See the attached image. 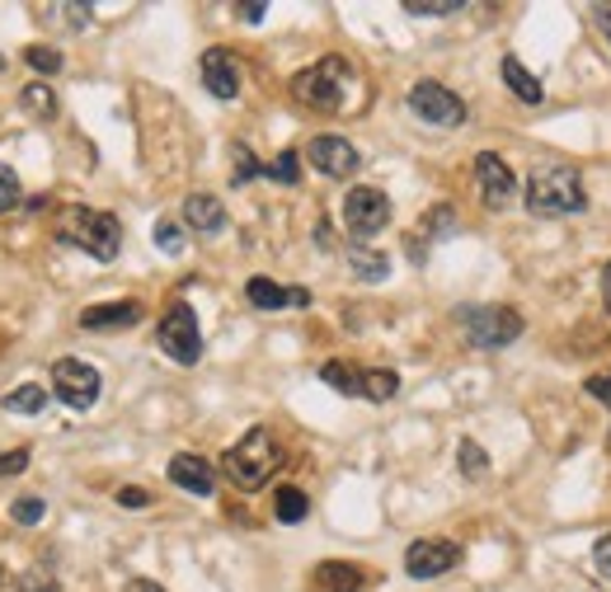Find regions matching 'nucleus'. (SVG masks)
<instances>
[{
    "instance_id": "nucleus-36",
    "label": "nucleus",
    "mask_w": 611,
    "mask_h": 592,
    "mask_svg": "<svg viewBox=\"0 0 611 592\" xmlns=\"http://www.w3.org/2000/svg\"><path fill=\"white\" fill-rule=\"evenodd\" d=\"M583 391H588L592 399H602V405L611 409V376H588V381H583Z\"/></svg>"
},
{
    "instance_id": "nucleus-39",
    "label": "nucleus",
    "mask_w": 611,
    "mask_h": 592,
    "mask_svg": "<svg viewBox=\"0 0 611 592\" xmlns=\"http://www.w3.org/2000/svg\"><path fill=\"white\" fill-rule=\"evenodd\" d=\"M588 14H592V29H598L602 39H611V6H592Z\"/></svg>"
},
{
    "instance_id": "nucleus-8",
    "label": "nucleus",
    "mask_w": 611,
    "mask_h": 592,
    "mask_svg": "<svg viewBox=\"0 0 611 592\" xmlns=\"http://www.w3.org/2000/svg\"><path fill=\"white\" fill-rule=\"evenodd\" d=\"M410 113L424 118L428 128H461L466 123V103L438 80H418L410 90Z\"/></svg>"
},
{
    "instance_id": "nucleus-13",
    "label": "nucleus",
    "mask_w": 611,
    "mask_h": 592,
    "mask_svg": "<svg viewBox=\"0 0 611 592\" xmlns=\"http://www.w3.org/2000/svg\"><path fill=\"white\" fill-rule=\"evenodd\" d=\"M203 85H207V95H217V99H236L240 95V66H236V57L226 47H207L203 52Z\"/></svg>"
},
{
    "instance_id": "nucleus-23",
    "label": "nucleus",
    "mask_w": 611,
    "mask_h": 592,
    "mask_svg": "<svg viewBox=\"0 0 611 592\" xmlns=\"http://www.w3.org/2000/svg\"><path fill=\"white\" fill-rule=\"evenodd\" d=\"M400 391V376L391 368H377L367 372V386H362V399H377V405H386V399Z\"/></svg>"
},
{
    "instance_id": "nucleus-11",
    "label": "nucleus",
    "mask_w": 611,
    "mask_h": 592,
    "mask_svg": "<svg viewBox=\"0 0 611 592\" xmlns=\"http://www.w3.org/2000/svg\"><path fill=\"white\" fill-rule=\"evenodd\" d=\"M476 184H480V194H484V202L494 207H509L513 202V194H517V179H513V169L503 165V155H494V151H480L476 155Z\"/></svg>"
},
{
    "instance_id": "nucleus-33",
    "label": "nucleus",
    "mask_w": 611,
    "mask_h": 592,
    "mask_svg": "<svg viewBox=\"0 0 611 592\" xmlns=\"http://www.w3.org/2000/svg\"><path fill=\"white\" fill-rule=\"evenodd\" d=\"M231 155H236V184H250L254 174H264V165L250 155V146H231Z\"/></svg>"
},
{
    "instance_id": "nucleus-43",
    "label": "nucleus",
    "mask_w": 611,
    "mask_h": 592,
    "mask_svg": "<svg viewBox=\"0 0 611 592\" xmlns=\"http://www.w3.org/2000/svg\"><path fill=\"white\" fill-rule=\"evenodd\" d=\"M607 451H611V432H607Z\"/></svg>"
},
{
    "instance_id": "nucleus-9",
    "label": "nucleus",
    "mask_w": 611,
    "mask_h": 592,
    "mask_svg": "<svg viewBox=\"0 0 611 592\" xmlns=\"http://www.w3.org/2000/svg\"><path fill=\"white\" fill-rule=\"evenodd\" d=\"M461 564V546L447 541V536H428V541H414L405 550V573L410 579H443Z\"/></svg>"
},
{
    "instance_id": "nucleus-15",
    "label": "nucleus",
    "mask_w": 611,
    "mask_h": 592,
    "mask_svg": "<svg viewBox=\"0 0 611 592\" xmlns=\"http://www.w3.org/2000/svg\"><path fill=\"white\" fill-rule=\"evenodd\" d=\"M170 480L179 484L184 494H198V498H207V494L217 490V470H212V461L194 457V451H179V457L170 461Z\"/></svg>"
},
{
    "instance_id": "nucleus-16",
    "label": "nucleus",
    "mask_w": 611,
    "mask_h": 592,
    "mask_svg": "<svg viewBox=\"0 0 611 592\" xmlns=\"http://www.w3.org/2000/svg\"><path fill=\"white\" fill-rule=\"evenodd\" d=\"M142 320V302H103V306H85L80 310V329H132Z\"/></svg>"
},
{
    "instance_id": "nucleus-34",
    "label": "nucleus",
    "mask_w": 611,
    "mask_h": 592,
    "mask_svg": "<svg viewBox=\"0 0 611 592\" xmlns=\"http://www.w3.org/2000/svg\"><path fill=\"white\" fill-rule=\"evenodd\" d=\"M20 592H57V579H47L43 569H29L20 579Z\"/></svg>"
},
{
    "instance_id": "nucleus-42",
    "label": "nucleus",
    "mask_w": 611,
    "mask_h": 592,
    "mask_svg": "<svg viewBox=\"0 0 611 592\" xmlns=\"http://www.w3.org/2000/svg\"><path fill=\"white\" fill-rule=\"evenodd\" d=\"M602 302H607V310H611V264L602 268Z\"/></svg>"
},
{
    "instance_id": "nucleus-7",
    "label": "nucleus",
    "mask_w": 611,
    "mask_h": 592,
    "mask_svg": "<svg viewBox=\"0 0 611 592\" xmlns=\"http://www.w3.org/2000/svg\"><path fill=\"white\" fill-rule=\"evenodd\" d=\"M99 386H103L99 372L80 358H62L57 368H52V395H57L66 409H95Z\"/></svg>"
},
{
    "instance_id": "nucleus-38",
    "label": "nucleus",
    "mask_w": 611,
    "mask_h": 592,
    "mask_svg": "<svg viewBox=\"0 0 611 592\" xmlns=\"http://www.w3.org/2000/svg\"><path fill=\"white\" fill-rule=\"evenodd\" d=\"M118 503H122V508H151V494L146 490H118Z\"/></svg>"
},
{
    "instance_id": "nucleus-19",
    "label": "nucleus",
    "mask_w": 611,
    "mask_h": 592,
    "mask_svg": "<svg viewBox=\"0 0 611 592\" xmlns=\"http://www.w3.org/2000/svg\"><path fill=\"white\" fill-rule=\"evenodd\" d=\"M499 72H503V85H509V90H513L522 103H541V99H546V90H541V80H536V76H532L517 57H503Z\"/></svg>"
},
{
    "instance_id": "nucleus-28",
    "label": "nucleus",
    "mask_w": 611,
    "mask_h": 592,
    "mask_svg": "<svg viewBox=\"0 0 611 592\" xmlns=\"http://www.w3.org/2000/svg\"><path fill=\"white\" fill-rule=\"evenodd\" d=\"M155 245H161V254H184V226L161 217L155 221Z\"/></svg>"
},
{
    "instance_id": "nucleus-18",
    "label": "nucleus",
    "mask_w": 611,
    "mask_h": 592,
    "mask_svg": "<svg viewBox=\"0 0 611 592\" xmlns=\"http://www.w3.org/2000/svg\"><path fill=\"white\" fill-rule=\"evenodd\" d=\"M184 221L194 226V231H203V235H217L221 226H226V207L212 194H194V198L184 202Z\"/></svg>"
},
{
    "instance_id": "nucleus-12",
    "label": "nucleus",
    "mask_w": 611,
    "mask_h": 592,
    "mask_svg": "<svg viewBox=\"0 0 611 592\" xmlns=\"http://www.w3.org/2000/svg\"><path fill=\"white\" fill-rule=\"evenodd\" d=\"M306 161L320 174H329V179H348V174L362 165V155L353 142H343V136H316V142L306 146Z\"/></svg>"
},
{
    "instance_id": "nucleus-6",
    "label": "nucleus",
    "mask_w": 611,
    "mask_h": 592,
    "mask_svg": "<svg viewBox=\"0 0 611 592\" xmlns=\"http://www.w3.org/2000/svg\"><path fill=\"white\" fill-rule=\"evenodd\" d=\"M461 329L476 348H509L527 325L513 306H470L461 310Z\"/></svg>"
},
{
    "instance_id": "nucleus-1",
    "label": "nucleus",
    "mask_w": 611,
    "mask_h": 592,
    "mask_svg": "<svg viewBox=\"0 0 611 592\" xmlns=\"http://www.w3.org/2000/svg\"><path fill=\"white\" fill-rule=\"evenodd\" d=\"M277 465H283V447H277V438H273L269 428H250V432H244V438L221 457L226 480H231L236 490H244V494L264 490V484L277 475Z\"/></svg>"
},
{
    "instance_id": "nucleus-5",
    "label": "nucleus",
    "mask_w": 611,
    "mask_h": 592,
    "mask_svg": "<svg viewBox=\"0 0 611 592\" xmlns=\"http://www.w3.org/2000/svg\"><path fill=\"white\" fill-rule=\"evenodd\" d=\"M155 339H161V353L170 362H179V368H194V362L203 358V329H198V316H194V306H188V302H174L165 310Z\"/></svg>"
},
{
    "instance_id": "nucleus-29",
    "label": "nucleus",
    "mask_w": 611,
    "mask_h": 592,
    "mask_svg": "<svg viewBox=\"0 0 611 592\" xmlns=\"http://www.w3.org/2000/svg\"><path fill=\"white\" fill-rule=\"evenodd\" d=\"M466 10L461 0H405V14H418V20H438V14H457Z\"/></svg>"
},
{
    "instance_id": "nucleus-32",
    "label": "nucleus",
    "mask_w": 611,
    "mask_h": 592,
    "mask_svg": "<svg viewBox=\"0 0 611 592\" xmlns=\"http://www.w3.org/2000/svg\"><path fill=\"white\" fill-rule=\"evenodd\" d=\"M24 202V188H20V179H14V169H6L0 165V212H14V207Z\"/></svg>"
},
{
    "instance_id": "nucleus-21",
    "label": "nucleus",
    "mask_w": 611,
    "mask_h": 592,
    "mask_svg": "<svg viewBox=\"0 0 611 592\" xmlns=\"http://www.w3.org/2000/svg\"><path fill=\"white\" fill-rule=\"evenodd\" d=\"M306 513H310L306 490H296V484H283V490H277V498H273V517L292 527V522H306Z\"/></svg>"
},
{
    "instance_id": "nucleus-20",
    "label": "nucleus",
    "mask_w": 611,
    "mask_h": 592,
    "mask_svg": "<svg viewBox=\"0 0 611 592\" xmlns=\"http://www.w3.org/2000/svg\"><path fill=\"white\" fill-rule=\"evenodd\" d=\"M320 381H325L329 391H339V395H362L367 372H362V368H348V362H325V368H320Z\"/></svg>"
},
{
    "instance_id": "nucleus-31",
    "label": "nucleus",
    "mask_w": 611,
    "mask_h": 592,
    "mask_svg": "<svg viewBox=\"0 0 611 592\" xmlns=\"http://www.w3.org/2000/svg\"><path fill=\"white\" fill-rule=\"evenodd\" d=\"M24 109L39 113V118H52L57 113V99H52L47 85H24Z\"/></svg>"
},
{
    "instance_id": "nucleus-26",
    "label": "nucleus",
    "mask_w": 611,
    "mask_h": 592,
    "mask_svg": "<svg viewBox=\"0 0 611 592\" xmlns=\"http://www.w3.org/2000/svg\"><path fill=\"white\" fill-rule=\"evenodd\" d=\"M457 461H461V475L466 480H484L489 475V457H484V447H476V442H461L457 447Z\"/></svg>"
},
{
    "instance_id": "nucleus-25",
    "label": "nucleus",
    "mask_w": 611,
    "mask_h": 592,
    "mask_svg": "<svg viewBox=\"0 0 611 592\" xmlns=\"http://www.w3.org/2000/svg\"><path fill=\"white\" fill-rule=\"evenodd\" d=\"M47 405V391L43 386H20L14 395H6V409L10 414H39Z\"/></svg>"
},
{
    "instance_id": "nucleus-35",
    "label": "nucleus",
    "mask_w": 611,
    "mask_h": 592,
    "mask_svg": "<svg viewBox=\"0 0 611 592\" xmlns=\"http://www.w3.org/2000/svg\"><path fill=\"white\" fill-rule=\"evenodd\" d=\"M29 465V451L20 447V451H0V480L6 475H20V470Z\"/></svg>"
},
{
    "instance_id": "nucleus-37",
    "label": "nucleus",
    "mask_w": 611,
    "mask_h": 592,
    "mask_svg": "<svg viewBox=\"0 0 611 592\" xmlns=\"http://www.w3.org/2000/svg\"><path fill=\"white\" fill-rule=\"evenodd\" d=\"M592 569L607 573V579H611V536H602V541L592 546Z\"/></svg>"
},
{
    "instance_id": "nucleus-27",
    "label": "nucleus",
    "mask_w": 611,
    "mask_h": 592,
    "mask_svg": "<svg viewBox=\"0 0 611 592\" xmlns=\"http://www.w3.org/2000/svg\"><path fill=\"white\" fill-rule=\"evenodd\" d=\"M24 62L33 66V72H43V76H57V72H62V52H57V47H47V43L24 47Z\"/></svg>"
},
{
    "instance_id": "nucleus-3",
    "label": "nucleus",
    "mask_w": 611,
    "mask_h": 592,
    "mask_svg": "<svg viewBox=\"0 0 611 592\" xmlns=\"http://www.w3.org/2000/svg\"><path fill=\"white\" fill-rule=\"evenodd\" d=\"M62 240H72L76 250H85L99 264H113L118 250H122V226L109 212H90V207H66L62 217Z\"/></svg>"
},
{
    "instance_id": "nucleus-4",
    "label": "nucleus",
    "mask_w": 611,
    "mask_h": 592,
    "mask_svg": "<svg viewBox=\"0 0 611 592\" xmlns=\"http://www.w3.org/2000/svg\"><path fill=\"white\" fill-rule=\"evenodd\" d=\"M348 85H353L348 62L325 57V62H316V66H306V72L292 76V99L306 103V109H316V113H339L343 99H348Z\"/></svg>"
},
{
    "instance_id": "nucleus-40",
    "label": "nucleus",
    "mask_w": 611,
    "mask_h": 592,
    "mask_svg": "<svg viewBox=\"0 0 611 592\" xmlns=\"http://www.w3.org/2000/svg\"><path fill=\"white\" fill-rule=\"evenodd\" d=\"M236 14H240L244 24H259V20H264V14H269V6H236Z\"/></svg>"
},
{
    "instance_id": "nucleus-30",
    "label": "nucleus",
    "mask_w": 611,
    "mask_h": 592,
    "mask_svg": "<svg viewBox=\"0 0 611 592\" xmlns=\"http://www.w3.org/2000/svg\"><path fill=\"white\" fill-rule=\"evenodd\" d=\"M43 498H33V494H24V498H14L10 503V517L14 522H20V527H39V522H43Z\"/></svg>"
},
{
    "instance_id": "nucleus-17",
    "label": "nucleus",
    "mask_w": 611,
    "mask_h": 592,
    "mask_svg": "<svg viewBox=\"0 0 611 592\" xmlns=\"http://www.w3.org/2000/svg\"><path fill=\"white\" fill-rule=\"evenodd\" d=\"M244 296H250V306H259V310L310 306V292H302V287H277L273 277H250V283H244Z\"/></svg>"
},
{
    "instance_id": "nucleus-14",
    "label": "nucleus",
    "mask_w": 611,
    "mask_h": 592,
    "mask_svg": "<svg viewBox=\"0 0 611 592\" xmlns=\"http://www.w3.org/2000/svg\"><path fill=\"white\" fill-rule=\"evenodd\" d=\"M367 583H372V573L348 560H325L310 569V592H362Z\"/></svg>"
},
{
    "instance_id": "nucleus-10",
    "label": "nucleus",
    "mask_w": 611,
    "mask_h": 592,
    "mask_svg": "<svg viewBox=\"0 0 611 592\" xmlns=\"http://www.w3.org/2000/svg\"><path fill=\"white\" fill-rule=\"evenodd\" d=\"M386 221H391V198L381 194V188L358 184L353 194L343 198V226H348L353 235H377Z\"/></svg>"
},
{
    "instance_id": "nucleus-22",
    "label": "nucleus",
    "mask_w": 611,
    "mask_h": 592,
    "mask_svg": "<svg viewBox=\"0 0 611 592\" xmlns=\"http://www.w3.org/2000/svg\"><path fill=\"white\" fill-rule=\"evenodd\" d=\"M348 264H353V273L362 277V283H381V277L391 273V259H386V254H377V250H362V245H353V250H348Z\"/></svg>"
},
{
    "instance_id": "nucleus-24",
    "label": "nucleus",
    "mask_w": 611,
    "mask_h": 592,
    "mask_svg": "<svg viewBox=\"0 0 611 592\" xmlns=\"http://www.w3.org/2000/svg\"><path fill=\"white\" fill-rule=\"evenodd\" d=\"M264 179H273V184H296V179H302V155H296V151H283L277 161L264 165Z\"/></svg>"
},
{
    "instance_id": "nucleus-2",
    "label": "nucleus",
    "mask_w": 611,
    "mask_h": 592,
    "mask_svg": "<svg viewBox=\"0 0 611 592\" xmlns=\"http://www.w3.org/2000/svg\"><path fill=\"white\" fill-rule=\"evenodd\" d=\"M527 207L536 217H579L588 207L583 174L574 165H536L527 174Z\"/></svg>"
},
{
    "instance_id": "nucleus-41",
    "label": "nucleus",
    "mask_w": 611,
    "mask_h": 592,
    "mask_svg": "<svg viewBox=\"0 0 611 592\" xmlns=\"http://www.w3.org/2000/svg\"><path fill=\"white\" fill-rule=\"evenodd\" d=\"M122 592H165L161 583H155V579H132L128 588H122Z\"/></svg>"
}]
</instances>
